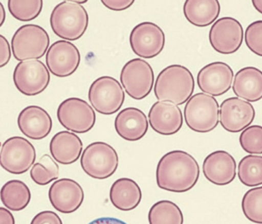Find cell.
<instances>
[{
	"label": "cell",
	"instance_id": "cell-6",
	"mask_svg": "<svg viewBox=\"0 0 262 224\" xmlns=\"http://www.w3.org/2000/svg\"><path fill=\"white\" fill-rule=\"evenodd\" d=\"M80 163L82 170L88 176L104 180L116 173L119 166V156L111 145L97 141L85 147Z\"/></svg>",
	"mask_w": 262,
	"mask_h": 224
},
{
	"label": "cell",
	"instance_id": "cell-10",
	"mask_svg": "<svg viewBox=\"0 0 262 224\" xmlns=\"http://www.w3.org/2000/svg\"><path fill=\"white\" fill-rule=\"evenodd\" d=\"M57 118L62 127L73 133H85L96 124L94 109L85 100L70 98L60 103Z\"/></svg>",
	"mask_w": 262,
	"mask_h": 224
},
{
	"label": "cell",
	"instance_id": "cell-39",
	"mask_svg": "<svg viewBox=\"0 0 262 224\" xmlns=\"http://www.w3.org/2000/svg\"><path fill=\"white\" fill-rule=\"evenodd\" d=\"M5 18V9H4V5L2 3H0V26H2L4 24Z\"/></svg>",
	"mask_w": 262,
	"mask_h": 224
},
{
	"label": "cell",
	"instance_id": "cell-12",
	"mask_svg": "<svg viewBox=\"0 0 262 224\" xmlns=\"http://www.w3.org/2000/svg\"><path fill=\"white\" fill-rule=\"evenodd\" d=\"M129 42L136 55L145 59H151L163 50L165 35L158 25L151 21H143L133 28Z\"/></svg>",
	"mask_w": 262,
	"mask_h": 224
},
{
	"label": "cell",
	"instance_id": "cell-30",
	"mask_svg": "<svg viewBox=\"0 0 262 224\" xmlns=\"http://www.w3.org/2000/svg\"><path fill=\"white\" fill-rule=\"evenodd\" d=\"M42 0H10L8 9L10 14L21 21H30L39 16L42 12Z\"/></svg>",
	"mask_w": 262,
	"mask_h": 224
},
{
	"label": "cell",
	"instance_id": "cell-41",
	"mask_svg": "<svg viewBox=\"0 0 262 224\" xmlns=\"http://www.w3.org/2000/svg\"><path fill=\"white\" fill-rule=\"evenodd\" d=\"M76 3H79V4H82V3H86L87 1L86 0H85V1H76Z\"/></svg>",
	"mask_w": 262,
	"mask_h": 224
},
{
	"label": "cell",
	"instance_id": "cell-18",
	"mask_svg": "<svg viewBox=\"0 0 262 224\" xmlns=\"http://www.w3.org/2000/svg\"><path fill=\"white\" fill-rule=\"evenodd\" d=\"M202 170L209 182L215 185L225 186L234 181L237 165L231 153L225 150H216L204 160Z\"/></svg>",
	"mask_w": 262,
	"mask_h": 224
},
{
	"label": "cell",
	"instance_id": "cell-19",
	"mask_svg": "<svg viewBox=\"0 0 262 224\" xmlns=\"http://www.w3.org/2000/svg\"><path fill=\"white\" fill-rule=\"evenodd\" d=\"M148 121L156 133L168 136L181 130L183 125V115L178 105L158 101L150 108Z\"/></svg>",
	"mask_w": 262,
	"mask_h": 224
},
{
	"label": "cell",
	"instance_id": "cell-34",
	"mask_svg": "<svg viewBox=\"0 0 262 224\" xmlns=\"http://www.w3.org/2000/svg\"><path fill=\"white\" fill-rule=\"evenodd\" d=\"M30 224H62V221L57 213L46 210L37 213Z\"/></svg>",
	"mask_w": 262,
	"mask_h": 224
},
{
	"label": "cell",
	"instance_id": "cell-35",
	"mask_svg": "<svg viewBox=\"0 0 262 224\" xmlns=\"http://www.w3.org/2000/svg\"><path fill=\"white\" fill-rule=\"evenodd\" d=\"M11 58V49L8 40L0 35V67L7 65Z\"/></svg>",
	"mask_w": 262,
	"mask_h": 224
},
{
	"label": "cell",
	"instance_id": "cell-9",
	"mask_svg": "<svg viewBox=\"0 0 262 224\" xmlns=\"http://www.w3.org/2000/svg\"><path fill=\"white\" fill-rule=\"evenodd\" d=\"M154 80L152 68L148 61L142 58L130 60L121 71V84L133 99L146 98L152 90Z\"/></svg>",
	"mask_w": 262,
	"mask_h": 224
},
{
	"label": "cell",
	"instance_id": "cell-24",
	"mask_svg": "<svg viewBox=\"0 0 262 224\" xmlns=\"http://www.w3.org/2000/svg\"><path fill=\"white\" fill-rule=\"evenodd\" d=\"M110 198L116 208L122 211H130L140 204L142 198V190L139 184L133 180L120 178L112 185Z\"/></svg>",
	"mask_w": 262,
	"mask_h": 224
},
{
	"label": "cell",
	"instance_id": "cell-22",
	"mask_svg": "<svg viewBox=\"0 0 262 224\" xmlns=\"http://www.w3.org/2000/svg\"><path fill=\"white\" fill-rule=\"evenodd\" d=\"M83 144L77 135L62 130L56 133L51 139L50 150L53 159L63 165L74 164L80 158Z\"/></svg>",
	"mask_w": 262,
	"mask_h": 224
},
{
	"label": "cell",
	"instance_id": "cell-27",
	"mask_svg": "<svg viewBox=\"0 0 262 224\" xmlns=\"http://www.w3.org/2000/svg\"><path fill=\"white\" fill-rule=\"evenodd\" d=\"M148 222L149 224H183V213L172 201L160 200L150 209Z\"/></svg>",
	"mask_w": 262,
	"mask_h": 224
},
{
	"label": "cell",
	"instance_id": "cell-36",
	"mask_svg": "<svg viewBox=\"0 0 262 224\" xmlns=\"http://www.w3.org/2000/svg\"><path fill=\"white\" fill-rule=\"evenodd\" d=\"M102 4L113 11H123L134 3L133 0H102Z\"/></svg>",
	"mask_w": 262,
	"mask_h": 224
},
{
	"label": "cell",
	"instance_id": "cell-16",
	"mask_svg": "<svg viewBox=\"0 0 262 224\" xmlns=\"http://www.w3.org/2000/svg\"><path fill=\"white\" fill-rule=\"evenodd\" d=\"M234 72L226 63L214 61L204 66L197 75V82L203 93L222 96L231 87Z\"/></svg>",
	"mask_w": 262,
	"mask_h": 224
},
{
	"label": "cell",
	"instance_id": "cell-7",
	"mask_svg": "<svg viewBox=\"0 0 262 224\" xmlns=\"http://www.w3.org/2000/svg\"><path fill=\"white\" fill-rule=\"evenodd\" d=\"M125 98L122 85L113 77H99L89 89L90 102L101 115H114L123 105Z\"/></svg>",
	"mask_w": 262,
	"mask_h": 224
},
{
	"label": "cell",
	"instance_id": "cell-8",
	"mask_svg": "<svg viewBox=\"0 0 262 224\" xmlns=\"http://www.w3.org/2000/svg\"><path fill=\"white\" fill-rule=\"evenodd\" d=\"M36 149L30 141L23 137L8 138L0 151V164L4 170L13 174H23L34 165Z\"/></svg>",
	"mask_w": 262,
	"mask_h": 224
},
{
	"label": "cell",
	"instance_id": "cell-26",
	"mask_svg": "<svg viewBox=\"0 0 262 224\" xmlns=\"http://www.w3.org/2000/svg\"><path fill=\"white\" fill-rule=\"evenodd\" d=\"M1 200L5 207L13 211L24 210L31 200V192L28 186L19 180H12L3 186Z\"/></svg>",
	"mask_w": 262,
	"mask_h": 224
},
{
	"label": "cell",
	"instance_id": "cell-17",
	"mask_svg": "<svg viewBox=\"0 0 262 224\" xmlns=\"http://www.w3.org/2000/svg\"><path fill=\"white\" fill-rule=\"evenodd\" d=\"M49 198L57 211L74 213L83 203V189L74 180L62 178L52 184L49 190Z\"/></svg>",
	"mask_w": 262,
	"mask_h": 224
},
{
	"label": "cell",
	"instance_id": "cell-1",
	"mask_svg": "<svg viewBox=\"0 0 262 224\" xmlns=\"http://www.w3.org/2000/svg\"><path fill=\"white\" fill-rule=\"evenodd\" d=\"M200 176L197 161L183 150L165 153L156 168V182L162 190L173 193H185L192 189Z\"/></svg>",
	"mask_w": 262,
	"mask_h": 224
},
{
	"label": "cell",
	"instance_id": "cell-20",
	"mask_svg": "<svg viewBox=\"0 0 262 224\" xmlns=\"http://www.w3.org/2000/svg\"><path fill=\"white\" fill-rule=\"evenodd\" d=\"M17 124L21 132L33 140L44 139L53 128V121L48 112L37 105L23 109L18 116Z\"/></svg>",
	"mask_w": 262,
	"mask_h": 224
},
{
	"label": "cell",
	"instance_id": "cell-25",
	"mask_svg": "<svg viewBox=\"0 0 262 224\" xmlns=\"http://www.w3.org/2000/svg\"><path fill=\"white\" fill-rule=\"evenodd\" d=\"M184 15L191 24L207 27L220 15V3L217 0H187L184 4Z\"/></svg>",
	"mask_w": 262,
	"mask_h": 224
},
{
	"label": "cell",
	"instance_id": "cell-33",
	"mask_svg": "<svg viewBox=\"0 0 262 224\" xmlns=\"http://www.w3.org/2000/svg\"><path fill=\"white\" fill-rule=\"evenodd\" d=\"M245 40L253 53L262 57V20L253 21L247 27Z\"/></svg>",
	"mask_w": 262,
	"mask_h": 224
},
{
	"label": "cell",
	"instance_id": "cell-14",
	"mask_svg": "<svg viewBox=\"0 0 262 224\" xmlns=\"http://www.w3.org/2000/svg\"><path fill=\"white\" fill-rule=\"evenodd\" d=\"M78 48L71 41H55L47 52L46 62L50 72L58 78H67L74 74L80 64Z\"/></svg>",
	"mask_w": 262,
	"mask_h": 224
},
{
	"label": "cell",
	"instance_id": "cell-13",
	"mask_svg": "<svg viewBox=\"0 0 262 224\" xmlns=\"http://www.w3.org/2000/svg\"><path fill=\"white\" fill-rule=\"evenodd\" d=\"M243 38L242 24L236 18L231 17L219 18L209 31L211 47L223 55L235 53L242 46Z\"/></svg>",
	"mask_w": 262,
	"mask_h": 224
},
{
	"label": "cell",
	"instance_id": "cell-37",
	"mask_svg": "<svg viewBox=\"0 0 262 224\" xmlns=\"http://www.w3.org/2000/svg\"><path fill=\"white\" fill-rule=\"evenodd\" d=\"M0 224H15L13 213L4 207H0Z\"/></svg>",
	"mask_w": 262,
	"mask_h": 224
},
{
	"label": "cell",
	"instance_id": "cell-3",
	"mask_svg": "<svg viewBox=\"0 0 262 224\" xmlns=\"http://www.w3.org/2000/svg\"><path fill=\"white\" fill-rule=\"evenodd\" d=\"M53 32L67 41H76L86 32L89 15L86 9L76 1H63L53 9L50 15Z\"/></svg>",
	"mask_w": 262,
	"mask_h": 224
},
{
	"label": "cell",
	"instance_id": "cell-21",
	"mask_svg": "<svg viewBox=\"0 0 262 224\" xmlns=\"http://www.w3.org/2000/svg\"><path fill=\"white\" fill-rule=\"evenodd\" d=\"M115 128L118 135L125 141H139L148 132V118L140 109L126 107L116 116Z\"/></svg>",
	"mask_w": 262,
	"mask_h": 224
},
{
	"label": "cell",
	"instance_id": "cell-38",
	"mask_svg": "<svg viewBox=\"0 0 262 224\" xmlns=\"http://www.w3.org/2000/svg\"><path fill=\"white\" fill-rule=\"evenodd\" d=\"M89 224H127L123 221L116 218L103 217L95 219Z\"/></svg>",
	"mask_w": 262,
	"mask_h": 224
},
{
	"label": "cell",
	"instance_id": "cell-32",
	"mask_svg": "<svg viewBox=\"0 0 262 224\" xmlns=\"http://www.w3.org/2000/svg\"><path fill=\"white\" fill-rule=\"evenodd\" d=\"M241 147L251 154L262 153V126H249L239 137Z\"/></svg>",
	"mask_w": 262,
	"mask_h": 224
},
{
	"label": "cell",
	"instance_id": "cell-29",
	"mask_svg": "<svg viewBox=\"0 0 262 224\" xmlns=\"http://www.w3.org/2000/svg\"><path fill=\"white\" fill-rule=\"evenodd\" d=\"M59 167L53 158L44 154L39 162L35 164L30 170L32 180L38 185L45 186L59 178Z\"/></svg>",
	"mask_w": 262,
	"mask_h": 224
},
{
	"label": "cell",
	"instance_id": "cell-28",
	"mask_svg": "<svg viewBox=\"0 0 262 224\" xmlns=\"http://www.w3.org/2000/svg\"><path fill=\"white\" fill-rule=\"evenodd\" d=\"M237 176L244 185L254 187L262 184V156H244L237 167Z\"/></svg>",
	"mask_w": 262,
	"mask_h": 224
},
{
	"label": "cell",
	"instance_id": "cell-15",
	"mask_svg": "<svg viewBox=\"0 0 262 224\" xmlns=\"http://www.w3.org/2000/svg\"><path fill=\"white\" fill-rule=\"evenodd\" d=\"M255 118L254 106L237 97L227 98L220 106V123L230 133L243 131Z\"/></svg>",
	"mask_w": 262,
	"mask_h": 224
},
{
	"label": "cell",
	"instance_id": "cell-23",
	"mask_svg": "<svg viewBox=\"0 0 262 224\" xmlns=\"http://www.w3.org/2000/svg\"><path fill=\"white\" fill-rule=\"evenodd\" d=\"M234 95L248 102L262 98V72L255 67H245L236 73L232 85Z\"/></svg>",
	"mask_w": 262,
	"mask_h": 224
},
{
	"label": "cell",
	"instance_id": "cell-2",
	"mask_svg": "<svg viewBox=\"0 0 262 224\" xmlns=\"http://www.w3.org/2000/svg\"><path fill=\"white\" fill-rule=\"evenodd\" d=\"M194 79L191 71L181 64H171L161 71L155 83L158 101L182 105L192 96Z\"/></svg>",
	"mask_w": 262,
	"mask_h": 224
},
{
	"label": "cell",
	"instance_id": "cell-11",
	"mask_svg": "<svg viewBox=\"0 0 262 224\" xmlns=\"http://www.w3.org/2000/svg\"><path fill=\"white\" fill-rule=\"evenodd\" d=\"M13 82L17 90L26 96H36L50 84V70L40 60L21 61L15 68Z\"/></svg>",
	"mask_w": 262,
	"mask_h": 224
},
{
	"label": "cell",
	"instance_id": "cell-5",
	"mask_svg": "<svg viewBox=\"0 0 262 224\" xmlns=\"http://www.w3.org/2000/svg\"><path fill=\"white\" fill-rule=\"evenodd\" d=\"M48 32L38 25L27 24L19 27L12 38L13 55L17 61L39 60L50 49Z\"/></svg>",
	"mask_w": 262,
	"mask_h": 224
},
{
	"label": "cell",
	"instance_id": "cell-40",
	"mask_svg": "<svg viewBox=\"0 0 262 224\" xmlns=\"http://www.w3.org/2000/svg\"><path fill=\"white\" fill-rule=\"evenodd\" d=\"M252 4L256 10L262 14V0H253Z\"/></svg>",
	"mask_w": 262,
	"mask_h": 224
},
{
	"label": "cell",
	"instance_id": "cell-31",
	"mask_svg": "<svg viewBox=\"0 0 262 224\" xmlns=\"http://www.w3.org/2000/svg\"><path fill=\"white\" fill-rule=\"evenodd\" d=\"M242 208L248 220L262 224V187L250 189L245 193L242 201Z\"/></svg>",
	"mask_w": 262,
	"mask_h": 224
},
{
	"label": "cell",
	"instance_id": "cell-4",
	"mask_svg": "<svg viewBox=\"0 0 262 224\" xmlns=\"http://www.w3.org/2000/svg\"><path fill=\"white\" fill-rule=\"evenodd\" d=\"M187 126L197 133H208L219 124L220 109L217 100L205 93L192 95L184 108Z\"/></svg>",
	"mask_w": 262,
	"mask_h": 224
}]
</instances>
